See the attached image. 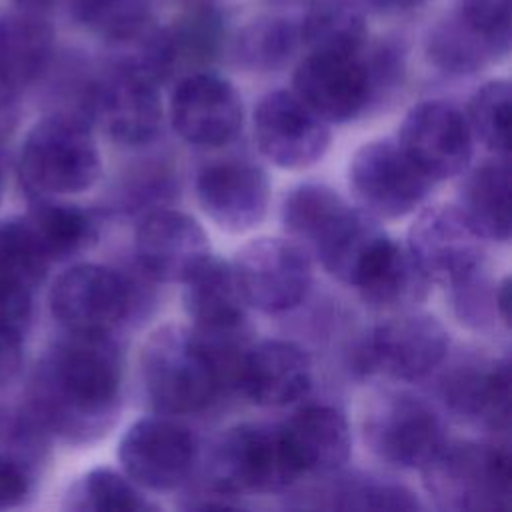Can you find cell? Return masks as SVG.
I'll list each match as a JSON object with an SVG mask.
<instances>
[{"label": "cell", "mask_w": 512, "mask_h": 512, "mask_svg": "<svg viewBox=\"0 0 512 512\" xmlns=\"http://www.w3.org/2000/svg\"><path fill=\"white\" fill-rule=\"evenodd\" d=\"M2 184H4V180H2V170H0V198H2Z\"/></svg>", "instance_id": "cell-44"}, {"label": "cell", "mask_w": 512, "mask_h": 512, "mask_svg": "<svg viewBox=\"0 0 512 512\" xmlns=\"http://www.w3.org/2000/svg\"><path fill=\"white\" fill-rule=\"evenodd\" d=\"M40 476L32 466L0 454V510L24 506L34 496Z\"/></svg>", "instance_id": "cell-40"}, {"label": "cell", "mask_w": 512, "mask_h": 512, "mask_svg": "<svg viewBox=\"0 0 512 512\" xmlns=\"http://www.w3.org/2000/svg\"><path fill=\"white\" fill-rule=\"evenodd\" d=\"M16 122V92L0 82V140L12 130Z\"/></svg>", "instance_id": "cell-41"}, {"label": "cell", "mask_w": 512, "mask_h": 512, "mask_svg": "<svg viewBox=\"0 0 512 512\" xmlns=\"http://www.w3.org/2000/svg\"><path fill=\"white\" fill-rule=\"evenodd\" d=\"M420 470L426 492L442 510L496 512L510 502V456L498 446L446 440Z\"/></svg>", "instance_id": "cell-4"}, {"label": "cell", "mask_w": 512, "mask_h": 512, "mask_svg": "<svg viewBox=\"0 0 512 512\" xmlns=\"http://www.w3.org/2000/svg\"><path fill=\"white\" fill-rule=\"evenodd\" d=\"M300 476L280 426L236 424L214 442L206 482L240 498L286 490Z\"/></svg>", "instance_id": "cell-5"}, {"label": "cell", "mask_w": 512, "mask_h": 512, "mask_svg": "<svg viewBox=\"0 0 512 512\" xmlns=\"http://www.w3.org/2000/svg\"><path fill=\"white\" fill-rule=\"evenodd\" d=\"M48 304L62 330L110 334L132 312L134 286L110 266L80 262L58 274Z\"/></svg>", "instance_id": "cell-6"}, {"label": "cell", "mask_w": 512, "mask_h": 512, "mask_svg": "<svg viewBox=\"0 0 512 512\" xmlns=\"http://www.w3.org/2000/svg\"><path fill=\"white\" fill-rule=\"evenodd\" d=\"M56 36L50 22L28 10L0 14V82L14 92L34 84L48 70Z\"/></svg>", "instance_id": "cell-26"}, {"label": "cell", "mask_w": 512, "mask_h": 512, "mask_svg": "<svg viewBox=\"0 0 512 512\" xmlns=\"http://www.w3.org/2000/svg\"><path fill=\"white\" fill-rule=\"evenodd\" d=\"M374 6L388 10V12H402V10H410L426 0H370Z\"/></svg>", "instance_id": "cell-42"}, {"label": "cell", "mask_w": 512, "mask_h": 512, "mask_svg": "<svg viewBox=\"0 0 512 512\" xmlns=\"http://www.w3.org/2000/svg\"><path fill=\"white\" fill-rule=\"evenodd\" d=\"M100 172L96 138L80 114L54 112L40 118L28 130L18 154V176L28 198L84 192Z\"/></svg>", "instance_id": "cell-3"}, {"label": "cell", "mask_w": 512, "mask_h": 512, "mask_svg": "<svg viewBox=\"0 0 512 512\" xmlns=\"http://www.w3.org/2000/svg\"><path fill=\"white\" fill-rule=\"evenodd\" d=\"M24 216L52 264L80 256L98 238L94 214L58 198H30Z\"/></svg>", "instance_id": "cell-29"}, {"label": "cell", "mask_w": 512, "mask_h": 512, "mask_svg": "<svg viewBox=\"0 0 512 512\" xmlns=\"http://www.w3.org/2000/svg\"><path fill=\"white\" fill-rule=\"evenodd\" d=\"M398 144L434 182L460 174L474 150L466 112L448 100H424L408 110Z\"/></svg>", "instance_id": "cell-14"}, {"label": "cell", "mask_w": 512, "mask_h": 512, "mask_svg": "<svg viewBox=\"0 0 512 512\" xmlns=\"http://www.w3.org/2000/svg\"><path fill=\"white\" fill-rule=\"evenodd\" d=\"M440 66L472 74L510 50V0H460L428 38Z\"/></svg>", "instance_id": "cell-12"}, {"label": "cell", "mask_w": 512, "mask_h": 512, "mask_svg": "<svg viewBox=\"0 0 512 512\" xmlns=\"http://www.w3.org/2000/svg\"><path fill=\"white\" fill-rule=\"evenodd\" d=\"M20 10H28V12H38L44 14L48 8L54 6L56 0H12Z\"/></svg>", "instance_id": "cell-43"}, {"label": "cell", "mask_w": 512, "mask_h": 512, "mask_svg": "<svg viewBox=\"0 0 512 512\" xmlns=\"http://www.w3.org/2000/svg\"><path fill=\"white\" fill-rule=\"evenodd\" d=\"M442 394L456 414L492 428L506 426L510 400L508 358H466L454 364L444 376Z\"/></svg>", "instance_id": "cell-22"}, {"label": "cell", "mask_w": 512, "mask_h": 512, "mask_svg": "<svg viewBox=\"0 0 512 512\" xmlns=\"http://www.w3.org/2000/svg\"><path fill=\"white\" fill-rule=\"evenodd\" d=\"M230 264L246 304L268 314L296 308L312 284L310 254L290 238H254Z\"/></svg>", "instance_id": "cell-8"}, {"label": "cell", "mask_w": 512, "mask_h": 512, "mask_svg": "<svg viewBox=\"0 0 512 512\" xmlns=\"http://www.w3.org/2000/svg\"><path fill=\"white\" fill-rule=\"evenodd\" d=\"M444 432L438 410L410 392L382 394L364 416L368 448L398 468H422L446 442Z\"/></svg>", "instance_id": "cell-7"}, {"label": "cell", "mask_w": 512, "mask_h": 512, "mask_svg": "<svg viewBox=\"0 0 512 512\" xmlns=\"http://www.w3.org/2000/svg\"><path fill=\"white\" fill-rule=\"evenodd\" d=\"M242 98L222 76L196 70L180 76L170 96V122L194 146H220L242 128Z\"/></svg>", "instance_id": "cell-16"}, {"label": "cell", "mask_w": 512, "mask_h": 512, "mask_svg": "<svg viewBox=\"0 0 512 512\" xmlns=\"http://www.w3.org/2000/svg\"><path fill=\"white\" fill-rule=\"evenodd\" d=\"M208 256L204 228L184 212L154 210L136 228L134 258L156 282H184Z\"/></svg>", "instance_id": "cell-19"}, {"label": "cell", "mask_w": 512, "mask_h": 512, "mask_svg": "<svg viewBox=\"0 0 512 512\" xmlns=\"http://www.w3.org/2000/svg\"><path fill=\"white\" fill-rule=\"evenodd\" d=\"M298 30L308 52L352 54L366 44V20L352 0H316Z\"/></svg>", "instance_id": "cell-30"}, {"label": "cell", "mask_w": 512, "mask_h": 512, "mask_svg": "<svg viewBox=\"0 0 512 512\" xmlns=\"http://www.w3.org/2000/svg\"><path fill=\"white\" fill-rule=\"evenodd\" d=\"M182 304L192 328L224 334L246 328V300L230 262L208 256L186 280Z\"/></svg>", "instance_id": "cell-24"}, {"label": "cell", "mask_w": 512, "mask_h": 512, "mask_svg": "<svg viewBox=\"0 0 512 512\" xmlns=\"http://www.w3.org/2000/svg\"><path fill=\"white\" fill-rule=\"evenodd\" d=\"M198 456L190 428L168 416H146L132 422L120 438L122 472L138 486L166 492L184 484Z\"/></svg>", "instance_id": "cell-11"}, {"label": "cell", "mask_w": 512, "mask_h": 512, "mask_svg": "<svg viewBox=\"0 0 512 512\" xmlns=\"http://www.w3.org/2000/svg\"><path fill=\"white\" fill-rule=\"evenodd\" d=\"M34 294L0 290V390L12 384L24 362Z\"/></svg>", "instance_id": "cell-38"}, {"label": "cell", "mask_w": 512, "mask_h": 512, "mask_svg": "<svg viewBox=\"0 0 512 512\" xmlns=\"http://www.w3.org/2000/svg\"><path fill=\"white\" fill-rule=\"evenodd\" d=\"M50 268L26 216L0 218V290L34 294Z\"/></svg>", "instance_id": "cell-31"}, {"label": "cell", "mask_w": 512, "mask_h": 512, "mask_svg": "<svg viewBox=\"0 0 512 512\" xmlns=\"http://www.w3.org/2000/svg\"><path fill=\"white\" fill-rule=\"evenodd\" d=\"M86 106L114 140L128 146L148 144L162 128L158 84L114 64L90 86Z\"/></svg>", "instance_id": "cell-17"}, {"label": "cell", "mask_w": 512, "mask_h": 512, "mask_svg": "<svg viewBox=\"0 0 512 512\" xmlns=\"http://www.w3.org/2000/svg\"><path fill=\"white\" fill-rule=\"evenodd\" d=\"M272 2H296V0H272Z\"/></svg>", "instance_id": "cell-45"}, {"label": "cell", "mask_w": 512, "mask_h": 512, "mask_svg": "<svg viewBox=\"0 0 512 512\" xmlns=\"http://www.w3.org/2000/svg\"><path fill=\"white\" fill-rule=\"evenodd\" d=\"M448 344V332L434 316L404 312L372 330L364 356L392 378L418 380L442 364Z\"/></svg>", "instance_id": "cell-18"}, {"label": "cell", "mask_w": 512, "mask_h": 512, "mask_svg": "<svg viewBox=\"0 0 512 512\" xmlns=\"http://www.w3.org/2000/svg\"><path fill=\"white\" fill-rule=\"evenodd\" d=\"M406 248L428 282L460 286L484 272V238L458 206L422 210L408 232Z\"/></svg>", "instance_id": "cell-10"}, {"label": "cell", "mask_w": 512, "mask_h": 512, "mask_svg": "<svg viewBox=\"0 0 512 512\" xmlns=\"http://www.w3.org/2000/svg\"><path fill=\"white\" fill-rule=\"evenodd\" d=\"M254 140L272 164L300 170L326 154L330 130L292 90H272L254 108Z\"/></svg>", "instance_id": "cell-15"}, {"label": "cell", "mask_w": 512, "mask_h": 512, "mask_svg": "<svg viewBox=\"0 0 512 512\" xmlns=\"http://www.w3.org/2000/svg\"><path fill=\"white\" fill-rule=\"evenodd\" d=\"M466 118L474 138L498 156L510 152V84L490 80L470 98Z\"/></svg>", "instance_id": "cell-35"}, {"label": "cell", "mask_w": 512, "mask_h": 512, "mask_svg": "<svg viewBox=\"0 0 512 512\" xmlns=\"http://www.w3.org/2000/svg\"><path fill=\"white\" fill-rule=\"evenodd\" d=\"M334 506L346 510H416L420 502L396 482L380 478H346L336 484Z\"/></svg>", "instance_id": "cell-39"}, {"label": "cell", "mask_w": 512, "mask_h": 512, "mask_svg": "<svg viewBox=\"0 0 512 512\" xmlns=\"http://www.w3.org/2000/svg\"><path fill=\"white\" fill-rule=\"evenodd\" d=\"M52 436L22 404H0V454L12 456L40 474L50 460Z\"/></svg>", "instance_id": "cell-34"}, {"label": "cell", "mask_w": 512, "mask_h": 512, "mask_svg": "<svg viewBox=\"0 0 512 512\" xmlns=\"http://www.w3.org/2000/svg\"><path fill=\"white\" fill-rule=\"evenodd\" d=\"M122 400V354L102 332H68L38 360L24 404L52 438L90 444L116 422Z\"/></svg>", "instance_id": "cell-1"}, {"label": "cell", "mask_w": 512, "mask_h": 512, "mask_svg": "<svg viewBox=\"0 0 512 512\" xmlns=\"http://www.w3.org/2000/svg\"><path fill=\"white\" fill-rule=\"evenodd\" d=\"M280 430L300 474L336 472L350 456L352 438L346 416L330 404L300 408Z\"/></svg>", "instance_id": "cell-23"}, {"label": "cell", "mask_w": 512, "mask_h": 512, "mask_svg": "<svg viewBox=\"0 0 512 512\" xmlns=\"http://www.w3.org/2000/svg\"><path fill=\"white\" fill-rule=\"evenodd\" d=\"M458 210L484 240L510 238V164L494 156L476 166L462 182Z\"/></svg>", "instance_id": "cell-28"}, {"label": "cell", "mask_w": 512, "mask_h": 512, "mask_svg": "<svg viewBox=\"0 0 512 512\" xmlns=\"http://www.w3.org/2000/svg\"><path fill=\"white\" fill-rule=\"evenodd\" d=\"M166 30L174 56V74L180 68L212 60L222 42V18L208 6L190 10Z\"/></svg>", "instance_id": "cell-36"}, {"label": "cell", "mask_w": 512, "mask_h": 512, "mask_svg": "<svg viewBox=\"0 0 512 512\" xmlns=\"http://www.w3.org/2000/svg\"><path fill=\"white\" fill-rule=\"evenodd\" d=\"M194 186L202 210L224 230L244 232L266 216L268 176L250 160L226 158L210 162L200 168Z\"/></svg>", "instance_id": "cell-20"}, {"label": "cell", "mask_w": 512, "mask_h": 512, "mask_svg": "<svg viewBox=\"0 0 512 512\" xmlns=\"http://www.w3.org/2000/svg\"><path fill=\"white\" fill-rule=\"evenodd\" d=\"M354 210L330 186L306 182L286 194L282 202V224L290 240L320 260L342 234Z\"/></svg>", "instance_id": "cell-25"}, {"label": "cell", "mask_w": 512, "mask_h": 512, "mask_svg": "<svg viewBox=\"0 0 512 512\" xmlns=\"http://www.w3.org/2000/svg\"><path fill=\"white\" fill-rule=\"evenodd\" d=\"M310 386V358L298 344L288 340L250 344L236 380V388L260 406H286L304 398Z\"/></svg>", "instance_id": "cell-21"}, {"label": "cell", "mask_w": 512, "mask_h": 512, "mask_svg": "<svg viewBox=\"0 0 512 512\" xmlns=\"http://www.w3.org/2000/svg\"><path fill=\"white\" fill-rule=\"evenodd\" d=\"M348 180L360 208L376 218H402L414 212L434 186L392 138L360 146L350 160Z\"/></svg>", "instance_id": "cell-9"}, {"label": "cell", "mask_w": 512, "mask_h": 512, "mask_svg": "<svg viewBox=\"0 0 512 512\" xmlns=\"http://www.w3.org/2000/svg\"><path fill=\"white\" fill-rule=\"evenodd\" d=\"M408 248L388 234L368 256L352 286L374 308H402L420 302L428 288Z\"/></svg>", "instance_id": "cell-27"}, {"label": "cell", "mask_w": 512, "mask_h": 512, "mask_svg": "<svg viewBox=\"0 0 512 512\" xmlns=\"http://www.w3.org/2000/svg\"><path fill=\"white\" fill-rule=\"evenodd\" d=\"M140 376L152 406L170 416L206 408L224 386L206 340L182 324L160 326L148 336Z\"/></svg>", "instance_id": "cell-2"}, {"label": "cell", "mask_w": 512, "mask_h": 512, "mask_svg": "<svg viewBox=\"0 0 512 512\" xmlns=\"http://www.w3.org/2000/svg\"><path fill=\"white\" fill-rule=\"evenodd\" d=\"M72 18L110 44L130 36L150 20L146 0H68Z\"/></svg>", "instance_id": "cell-37"}, {"label": "cell", "mask_w": 512, "mask_h": 512, "mask_svg": "<svg viewBox=\"0 0 512 512\" xmlns=\"http://www.w3.org/2000/svg\"><path fill=\"white\" fill-rule=\"evenodd\" d=\"M62 508L68 512H142L156 506L126 474L100 466L68 486Z\"/></svg>", "instance_id": "cell-32"}, {"label": "cell", "mask_w": 512, "mask_h": 512, "mask_svg": "<svg viewBox=\"0 0 512 512\" xmlns=\"http://www.w3.org/2000/svg\"><path fill=\"white\" fill-rule=\"evenodd\" d=\"M292 88L326 122L352 120L378 96L366 44L352 54L308 52L294 72Z\"/></svg>", "instance_id": "cell-13"}, {"label": "cell", "mask_w": 512, "mask_h": 512, "mask_svg": "<svg viewBox=\"0 0 512 512\" xmlns=\"http://www.w3.org/2000/svg\"><path fill=\"white\" fill-rule=\"evenodd\" d=\"M298 44V24L280 16H262L238 32L234 56L244 68L276 70L294 56Z\"/></svg>", "instance_id": "cell-33"}]
</instances>
